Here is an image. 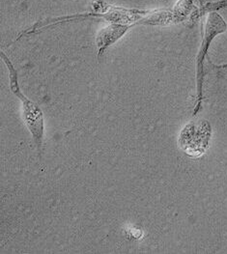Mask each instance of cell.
Segmentation results:
<instances>
[{
	"label": "cell",
	"mask_w": 227,
	"mask_h": 254,
	"mask_svg": "<svg viewBox=\"0 0 227 254\" xmlns=\"http://www.w3.org/2000/svg\"><path fill=\"white\" fill-rule=\"evenodd\" d=\"M0 56L9 71L11 90L18 97L21 103L23 122L28 128V130L30 131L39 153H41L43 143H44V136H45L44 113L38 104L28 99L20 90L19 84H18V72L15 69L12 62L10 61V59L7 57V55H5L3 52H1Z\"/></svg>",
	"instance_id": "cell-1"
},
{
	"label": "cell",
	"mask_w": 227,
	"mask_h": 254,
	"mask_svg": "<svg viewBox=\"0 0 227 254\" xmlns=\"http://www.w3.org/2000/svg\"><path fill=\"white\" fill-rule=\"evenodd\" d=\"M227 30V22L225 20L217 11L209 12L206 21L204 24V30L201 44L196 55V99L195 106L193 109L192 116H196L200 109L202 108L203 101V84H204V62L205 58L208 55L211 44L215 40L216 37L220 36L221 34L226 33Z\"/></svg>",
	"instance_id": "cell-2"
},
{
	"label": "cell",
	"mask_w": 227,
	"mask_h": 254,
	"mask_svg": "<svg viewBox=\"0 0 227 254\" xmlns=\"http://www.w3.org/2000/svg\"><path fill=\"white\" fill-rule=\"evenodd\" d=\"M211 136L212 127L209 122L195 120L183 127L178 138V144L188 156L198 158L208 150Z\"/></svg>",
	"instance_id": "cell-3"
},
{
	"label": "cell",
	"mask_w": 227,
	"mask_h": 254,
	"mask_svg": "<svg viewBox=\"0 0 227 254\" xmlns=\"http://www.w3.org/2000/svg\"><path fill=\"white\" fill-rule=\"evenodd\" d=\"M133 27H135L134 24L110 23L108 26L100 30L96 38L98 56L101 57L110 46L118 42Z\"/></svg>",
	"instance_id": "cell-4"
},
{
	"label": "cell",
	"mask_w": 227,
	"mask_h": 254,
	"mask_svg": "<svg viewBox=\"0 0 227 254\" xmlns=\"http://www.w3.org/2000/svg\"><path fill=\"white\" fill-rule=\"evenodd\" d=\"M225 7H227V0H221L218 2H214V3H208L206 5L203 6V10L204 11H217L220 9H223Z\"/></svg>",
	"instance_id": "cell-5"
},
{
	"label": "cell",
	"mask_w": 227,
	"mask_h": 254,
	"mask_svg": "<svg viewBox=\"0 0 227 254\" xmlns=\"http://www.w3.org/2000/svg\"><path fill=\"white\" fill-rule=\"evenodd\" d=\"M199 2H200V5H201V7H202V4H203V0H199Z\"/></svg>",
	"instance_id": "cell-6"
}]
</instances>
